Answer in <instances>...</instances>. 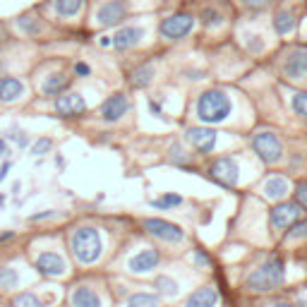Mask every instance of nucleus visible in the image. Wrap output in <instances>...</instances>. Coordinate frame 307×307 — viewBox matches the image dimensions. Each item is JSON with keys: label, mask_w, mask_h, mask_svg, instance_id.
<instances>
[{"label": "nucleus", "mask_w": 307, "mask_h": 307, "mask_svg": "<svg viewBox=\"0 0 307 307\" xmlns=\"http://www.w3.org/2000/svg\"><path fill=\"white\" fill-rule=\"evenodd\" d=\"M216 300H219L216 288H211V285H202V288H197V290L185 300V307H214L216 305Z\"/></svg>", "instance_id": "obj_18"}, {"label": "nucleus", "mask_w": 307, "mask_h": 307, "mask_svg": "<svg viewBox=\"0 0 307 307\" xmlns=\"http://www.w3.org/2000/svg\"><path fill=\"white\" fill-rule=\"evenodd\" d=\"M252 149L264 164H276L283 156V144L274 132H257L252 137Z\"/></svg>", "instance_id": "obj_4"}, {"label": "nucleus", "mask_w": 307, "mask_h": 307, "mask_svg": "<svg viewBox=\"0 0 307 307\" xmlns=\"http://www.w3.org/2000/svg\"><path fill=\"white\" fill-rule=\"evenodd\" d=\"M192 27H195V17L187 15V12H178V15L166 17L159 27V32H161L164 39H183L192 32Z\"/></svg>", "instance_id": "obj_5"}, {"label": "nucleus", "mask_w": 307, "mask_h": 307, "mask_svg": "<svg viewBox=\"0 0 307 307\" xmlns=\"http://www.w3.org/2000/svg\"><path fill=\"white\" fill-rule=\"evenodd\" d=\"M295 204L307 209V180H300L295 185Z\"/></svg>", "instance_id": "obj_32"}, {"label": "nucleus", "mask_w": 307, "mask_h": 307, "mask_svg": "<svg viewBox=\"0 0 307 307\" xmlns=\"http://www.w3.org/2000/svg\"><path fill=\"white\" fill-rule=\"evenodd\" d=\"M242 5L247 10H266L271 5V0H242Z\"/></svg>", "instance_id": "obj_34"}, {"label": "nucleus", "mask_w": 307, "mask_h": 307, "mask_svg": "<svg viewBox=\"0 0 307 307\" xmlns=\"http://www.w3.org/2000/svg\"><path fill=\"white\" fill-rule=\"evenodd\" d=\"M283 75L290 79H307V51L305 48H295L290 51L283 63Z\"/></svg>", "instance_id": "obj_11"}, {"label": "nucleus", "mask_w": 307, "mask_h": 307, "mask_svg": "<svg viewBox=\"0 0 307 307\" xmlns=\"http://www.w3.org/2000/svg\"><path fill=\"white\" fill-rule=\"evenodd\" d=\"M48 149H51V139H39L34 144V154H46Z\"/></svg>", "instance_id": "obj_35"}, {"label": "nucleus", "mask_w": 307, "mask_h": 307, "mask_svg": "<svg viewBox=\"0 0 307 307\" xmlns=\"http://www.w3.org/2000/svg\"><path fill=\"white\" fill-rule=\"evenodd\" d=\"M274 307H293V305H288V302H278V305H274Z\"/></svg>", "instance_id": "obj_41"}, {"label": "nucleus", "mask_w": 307, "mask_h": 307, "mask_svg": "<svg viewBox=\"0 0 307 307\" xmlns=\"http://www.w3.org/2000/svg\"><path fill=\"white\" fill-rule=\"evenodd\" d=\"M288 238L297 240V238H307V221H295L290 230H288Z\"/></svg>", "instance_id": "obj_31"}, {"label": "nucleus", "mask_w": 307, "mask_h": 307, "mask_svg": "<svg viewBox=\"0 0 307 307\" xmlns=\"http://www.w3.org/2000/svg\"><path fill=\"white\" fill-rule=\"evenodd\" d=\"M8 171H10V161H5L3 168H0V180H5V178H8Z\"/></svg>", "instance_id": "obj_37"}, {"label": "nucleus", "mask_w": 307, "mask_h": 307, "mask_svg": "<svg viewBox=\"0 0 307 307\" xmlns=\"http://www.w3.org/2000/svg\"><path fill=\"white\" fill-rule=\"evenodd\" d=\"M159 262H161V254L149 247V250H142V252H137L134 257H130L127 269H130L132 274H146V271L156 269V264Z\"/></svg>", "instance_id": "obj_15"}, {"label": "nucleus", "mask_w": 307, "mask_h": 307, "mask_svg": "<svg viewBox=\"0 0 307 307\" xmlns=\"http://www.w3.org/2000/svg\"><path fill=\"white\" fill-rule=\"evenodd\" d=\"M17 285V271L10 266L0 269V288H15Z\"/></svg>", "instance_id": "obj_27"}, {"label": "nucleus", "mask_w": 307, "mask_h": 307, "mask_svg": "<svg viewBox=\"0 0 307 307\" xmlns=\"http://www.w3.org/2000/svg\"><path fill=\"white\" fill-rule=\"evenodd\" d=\"M12 307H44V305H41V300H39L36 295H32V293H22L20 297H15Z\"/></svg>", "instance_id": "obj_29"}, {"label": "nucleus", "mask_w": 307, "mask_h": 307, "mask_svg": "<svg viewBox=\"0 0 307 307\" xmlns=\"http://www.w3.org/2000/svg\"><path fill=\"white\" fill-rule=\"evenodd\" d=\"M142 226L146 228L149 235L159 238V240H166V242H183L185 233L180 226L171 223V221H164V219H144Z\"/></svg>", "instance_id": "obj_6"}, {"label": "nucleus", "mask_w": 307, "mask_h": 307, "mask_svg": "<svg viewBox=\"0 0 307 307\" xmlns=\"http://www.w3.org/2000/svg\"><path fill=\"white\" fill-rule=\"evenodd\" d=\"M5 154H8V146H5V142L0 139V156H5Z\"/></svg>", "instance_id": "obj_40"}, {"label": "nucleus", "mask_w": 307, "mask_h": 307, "mask_svg": "<svg viewBox=\"0 0 307 307\" xmlns=\"http://www.w3.org/2000/svg\"><path fill=\"white\" fill-rule=\"evenodd\" d=\"M197 262L199 264H209V257L204 252H202V250H197Z\"/></svg>", "instance_id": "obj_38"}, {"label": "nucleus", "mask_w": 307, "mask_h": 307, "mask_svg": "<svg viewBox=\"0 0 307 307\" xmlns=\"http://www.w3.org/2000/svg\"><path fill=\"white\" fill-rule=\"evenodd\" d=\"M127 108H130L127 96L118 91V94L108 96V99H106V103L101 106V115H103V120H106V122H115V120H120L122 115L127 113Z\"/></svg>", "instance_id": "obj_14"}, {"label": "nucleus", "mask_w": 307, "mask_h": 307, "mask_svg": "<svg viewBox=\"0 0 307 307\" xmlns=\"http://www.w3.org/2000/svg\"><path fill=\"white\" fill-rule=\"evenodd\" d=\"M75 72H77L79 77H87L89 72H91V70H89L87 63H77V65H75Z\"/></svg>", "instance_id": "obj_36"}, {"label": "nucleus", "mask_w": 307, "mask_h": 307, "mask_svg": "<svg viewBox=\"0 0 307 307\" xmlns=\"http://www.w3.org/2000/svg\"><path fill=\"white\" fill-rule=\"evenodd\" d=\"M300 219V207L293 204V202H281L271 209L269 214V221H271V228L274 230H283V228H290L295 221Z\"/></svg>", "instance_id": "obj_8"}, {"label": "nucleus", "mask_w": 307, "mask_h": 307, "mask_svg": "<svg viewBox=\"0 0 307 307\" xmlns=\"http://www.w3.org/2000/svg\"><path fill=\"white\" fill-rule=\"evenodd\" d=\"M55 113L63 115V118L82 115V113H87V101L79 94H60L58 101H55Z\"/></svg>", "instance_id": "obj_10"}, {"label": "nucleus", "mask_w": 307, "mask_h": 307, "mask_svg": "<svg viewBox=\"0 0 307 307\" xmlns=\"http://www.w3.org/2000/svg\"><path fill=\"white\" fill-rule=\"evenodd\" d=\"M209 173H211V178H214L216 183H221V185H226V187H235L238 185V176H240L235 159H230V156L216 159V161L211 164V168H209Z\"/></svg>", "instance_id": "obj_7"}, {"label": "nucleus", "mask_w": 307, "mask_h": 307, "mask_svg": "<svg viewBox=\"0 0 307 307\" xmlns=\"http://www.w3.org/2000/svg\"><path fill=\"white\" fill-rule=\"evenodd\" d=\"M293 110H295L297 115L307 118V91H297L295 96H293Z\"/></svg>", "instance_id": "obj_30"}, {"label": "nucleus", "mask_w": 307, "mask_h": 307, "mask_svg": "<svg viewBox=\"0 0 307 307\" xmlns=\"http://www.w3.org/2000/svg\"><path fill=\"white\" fill-rule=\"evenodd\" d=\"M67 87H70V77L63 72H55L44 82V94L46 96H60Z\"/></svg>", "instance_id": "obj_20"}, {"label": "nucleus", "mask_w": 307, "mask_h": 307, "mask_svg": "<svg viewBox=\"0 0 307 307\" xmlns=\"http://www.w3.org/2000/svg\"><path fill=\"white\" fill-rule=\"evenodd\" d=\"M202 22L207 24V27H216V24H221V15L216 10L207 8V10L202 12Z\"/></svg>", "instance_id": "obj_33"}, {"label": "nucleus", "mask_w": 307, "mask_h": 307, "mask_svg": "<svg viewBox=\"0 0 307 307\" xmlns=\"http://www.w3.org/2000/svg\"><path fill=\"white\" fill-rule=\"evenodd\" d=\"M127 307H159V297L151 293H134L127 300Z\"/></svg>", "instance_id": "obj_25"}, {"label": "nucleus", "mask_w": 307, "mask_h": 307, "mask_svg": "<svg viewBox=\"0 0 307 307\" xmlns=\"http://www.w3.org/2000/svg\"><path fill=\"white\" fill-rule=\"evenodd\" d=\"M151 79H154V67H151V65H142V67H137V70H134V72L130 75L132 87H137V89L146 87V84H149Z\"/></svg>", "instance_id": "obj_23"}, {"label": "nucleus", "mask_w": 307, "mask_h": 307, "mask_svg": "<svg viewBox=\"0 0 307 307\" xmlns=\"http://www.w3.org/2000/svg\"><path fill=\"white\" fill-rule=\"evenodd\" d=\"M24 96V84L17 77H3L0 79V101L3 103H12V101Z\"/></svg>", "instance_id": "obj_17"}, {"label": "nucleus", "mask_w": 307, "mask_h": 307, "mask_svg": "<svg viewBox=\"0 0 307 307\" xmlns=\"http://www.w3.org/2000/svg\"><path fill=\"white\" fill-rule=\"evenodd\" d=\"M70 250L75 254L77 262L82 264H91L99 259L101 254V233L91 226H82L72 233L70 238Z\"/></svg>", "instance_id": "obj_3"}, {"label": "nucleus", "mask_w": 307, "mask_h": 307, "mask_svg": "<svg viewBox=\"0 0 307 307\" xmlns=\"http://www.w3.org/2000/svg\"><path fill=\"white\" fill-rule=\"evenodd\" d=\"M285 278V264L283 259L274 254V257H269L262 266H257L252 274L247 276V288L250 290H259V293H266V290H274L278 285L283 283Z\"/></svg>", "instance_id": "obj_1"}, {"label": "nucleus", "mask_w": 307, "mask_h": 307, "mask_svg": "<svg viewBox=\"0 0 307 307\" xmlns=\"http://www.w3.org/2000/svg\"><path fill=\"white\" fill-rule=\"evenodd\" d=\"M3 204H5V197H3V195H0V207H3Z\"/></svg>", "instance_id": "obj_42"}, {"label": "nucleus", "mask_w": 307, "mask_h": 307, "mask_svg": "<svg viewBox=\"0 0 307 307\" xmlns=\"http://www.w3.org/2000/svg\"><path fill=\"white\" fill-rule=\"evenodd\" d=\"M230 110H233L230 96L221 89H209L197 101V118L202 122H209V125L226 120L230 115Z\"/></svg>", "instance_id": "obj_2"}, {"label": "nucleus", "mask_w": 307, "mask_h": 307, "mask_svg": "<svg viewBox=\"0 0 307 307\" xmlns=\"http://www.w3.org/2000/svg\"><path fill=\"white\" fill-rule=\"evenodd\" d=\"M34 266H36L39 274L48 276V278H58V276H63L67 271L65 259H63L58 252H41L39 257H36Z\"/></svg>", "instance_id": "obj_9"}, {"label": "nucleus", "mask_w": 307, "mask_h": 307, "mask_svg": "<svg viewBox=\"0 0 307 307\" xmlns=\"http://www.w3.org/2000/svg\"><path fill=\"white\" fill-rule=\"evenodd\" d=\"M183 202V197L180 195H164V197H159V199H154L151 202V207H156V209H171V207H178Z\"/></svg>", "instance_id": "obj_26"}, {"label": "nucleus", "mask_w": 307, "mask_h": 307, "mask_svg": "<svg viewBox=\"0 0 307 307\" xmlns=\"http://www.w3.org/2000/svg\"><path fill=\"white\" fill-rule=\"evenodd\" d=\"M156 288L164 293V295H176L178 293V285H176V281H171V278H166V276H159L156 278Z\"/></svg>", "instance_id": "obj_28"}, {"label": "nucleus", "mask_w": 307, "mask_h": 307, "mask_svg": "<svg viewBox=\"0 0 307 307\" xmlns=\"http://www.w3.org/2000/svg\"><path fill=\"white\" fill-rule=\"evenodd\" d=\"M144 36V29L142 27H122V29H118L115 32V36H110L113 41V48L115 51H127V48H132V46H137L139 41H142Z\"/></svg>", "instance_id": "obj_16"}, {"label": "nucleus", "mask_w": 307, "mask_h": 307, "mask_svg": "<svg viewBox=\"0 0 307 307\" xmlns=\"http://www.w3.org/2000/svg\"><path fill=\"white\" fill-rule=\"evenodd\" d=\"M70 302H72V307H101V297L89 285H79V288L72 290Z\"/></svg>", "instance_id": "obj_19"}, {"label": "nucleus", "mask_w": 307, "mask_h": 307, "mask_svg": "<svg viewBox=\"0 0 307 307\" xmlns=\"http://www.w3.org/2000/svg\"><path fill=\"white\" fill-rule=\"evenodd\" d=\"M149 108H151V113H159V115H161V106H159L156 101H149Z\"/></svg>", "instance_id": "obj_39"}, {"label": "nucleus", "mask_w": 307, "mask_h": 307, "mask_svg": "<svg viewBox=\"0 0 307 307\" xmlns=\"http://www.w3.org/2000/svg\"><path fill=\"white\" fill-rule=\"evenodd\" d=\"M125 15H127V8H125L122 0H108V3H103V5L99 8L96 20H99L101 27H110V24L125 20Z\"/></svg>", "instance_id": "obj_13"}, {"label": "nucleus", "mask_w": 307, "mask_h": 307, "mask_svg": "<svg viewBox=\"0 0 307 307\" xmlns=\"http://www.w3.org/2000/svg\"><path fill=\"white\" fill-rule=\"evenodd\" d=\"M274 29L278 34H288V32H293L295 29V17L290 15V12H278L274 17Z\"/></svg>", "instance_id": "obj_24"}, {"label": "nucleus", "mask_w": 307, "mask_h": 307, "mask_svg": "<svg viewBox=\"0 0 307 307\" xmlns=\"http://www.w3.org/2000/svg\"><path fill=\"white\" fill-rule=\"evenodd\" d=\"M84 8V0H55V12L60 17H75Z\"/></svg>", "instance_id": "obj_22"}, {"label": "nucleus", "mask_w": 307, "mask_h": 307, "mask_svg": "<svg viewBox=\"0 0 307 307\" xmlns=\"http://www.w3.org/2000/svg\"><path fill=\"white\" fill-rule=\"evenodd\" d=\"M264 195L271 199H283L285 195H288V180L285 178H269L266 183H264Z\"/></svg>", "instance_id": "obj_21"}, {"label": "nucleus", "mask_w": 307, "mask_h": 307, "mask_svg": "<svg viewBox=\"0 0 307 307\" xmlns=\"http://www.w3.org/2000/svg\"><path fill=\"white\" fill-rule=\"evenodd\" d=\"M187 142L192 144L199 154H209L216 146V132L211 127H190L187 130Z\"/></svg>", "instance_id": "obj_12"}]
</instances>
